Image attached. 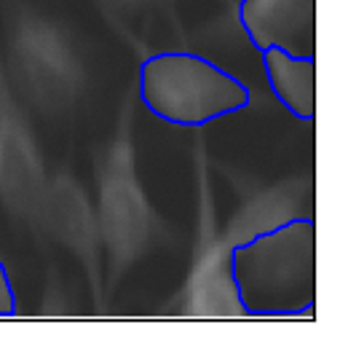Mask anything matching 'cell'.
<instances>
[{
    "mask_svg": "<svg viewBox=\"0 0 348 354\" xmlns=\"http://www.w3.org/2000/svg\"><path fill=\"white\" fill-rule=\"evenodd\" d=\"M228 274L236 304L252 317H300L313 311L316 225L289 218L231 247Z\"/></svg>",
    "mask_w": 348,
    "mask_h": 354,
    "instance_id": "6da1fadb",
    "label": "cell"
},
{
    "mask_svg": "<svg viewBox=\"0 0 348 354\" xmlns=\"http://www.w3.org/2000/svg\"><path fill=\"white\" fill-rule=\"evenodd\" d=\"M8 81L24 102L51 124L70 121L86 91V67L75 41L30 0H3Z\"/></svg>",
    "mask_w": 348,
    "mask_h": 354,
    "instance_id": "7a4b0ae2",
    "label": "cell"
},
{
    "mask_svg": "<svg viewBox=\"0 0 348 354\" xmlns=\"http://www.w3.org/2000/svg\"><path fill=\"white\" fill-rule=\"evenodd\" d=\"M137 100L166 124L201 129L249 108L252 94L244 81L209 57L188 48H169L153 51L139 62Z\"/></svg>",
    "mask_w": 348,
    "mask_h": 354,
    "instance_id": "3957f363",
    "label": "cell"
},
{
    "mask_svg": "<svg viewBox=\"0 0 348 354\" xmlns=\"http://www.w3.org/2000/svg\"><path fill=\"white\" fill-rule=\"evenodd\" d=\"M97 223L99 239L110 258L108 290L118 288L134 263H139L161 234L158 215L153 212L145 188L134 167L131 148V97L118 118V129L105 156L97 161Z\"/></svg>",
    "mask_w": 348,
    "mask_h": 354,
    "instance_id": "277c9868",
    "label": "cell"
},
{
    "mask_svg": "<svg viewBox=\"0 0 348 354\" xmlns=\"http://www.w3.org/2000/svg\"><path fill=\"white\" fill-rule=\"evenodd\" d=\"M48 175L27 108L17 97L0 54V204L44 242V199Z\"/></svg>",
    "mask_w": 348,
    "mask_h": 354,
    "instance_id": "5b68a950",
    "label": "cell"
},
{
    "mask_svg": "<svg viewBox=\"0 0 348 354\" xmlns=\"http://www.w3.org/2000/svg\"><path fill=\"white\" fill-rule=\"evenodd\" d=\"M44 239H54L81 263L97 311L105 309L99 223H97V212L88 201L84 185L70 172L48 177L44 199Z\"/></svg>",
    "mask_w": 348,
    "mask_h": 354,
    "instance_id": "8992f818",
    "label": "cell"
},
{
    "mask_svg": "<svg viewBox=\"0 0 348 354\" xmlns=\"http://www.w3.org/2000/svg\"><path fill=\"white\" fill-rule=\"evenodd\" d=\"M236 17L258 51L276 46L289 54H313L316 0H239Z\"/></svg>",
    "mask_w": 348,
    "mask_h": 354,
    "instance_id": "52a82bcc",
    "label": "cell"
},
{
    "mask_svg": "<svg viewBox=\"0 0 348 354\" xmlns=\"http://www.w3.org/2000/svg\"><path fill=\"white\" fill-rule=\"evenodd\" d=\"M262 73L268 88L298 121L311 124L316 108V59L313 54H289L284 48H262Z\"/></svg>",
    "mask_w": 348,
    "mask_h": 354,
    "instance_id": "ba28073f",
    "label": "cell"
},
{
    "mask_svg": "<svg viewBox=\"0 0 348 354\" xmlns=\"http://www.w3.org/2000/svg\"><path fill=\"white\" fill-rule=\"evenodd\" d=\"M99 8L105 11L108 22L126 38L131 46H137L134 24L142 17H155L174 11V0H99Z\"/></svg>",
    "mask_w": 348,
    "mask_h": 354,
    "instance_id": "9c48e42d",
    "label": "cell"
},
{
    "mask_svg": "<svg viewBox=\"0 0 348 354\" xmlns=\"http://www.w3.org/2000/svg\"><path fill=\"white\" fill-rule=\"evenodd\" d=\"M17 314V290L11 282V274L0 258V317H14Z\"/></svg>",
    "mask_w": 348,
    "mask_h": 354,
    "instance_id": "30bf717a",
    "label": "cell"
}]
</instances>
